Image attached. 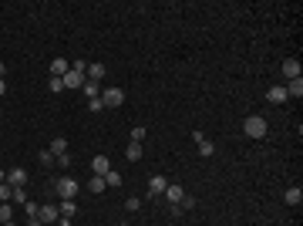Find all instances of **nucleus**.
I'll list each match as a JSON object with an SVG mask.
<instances>
[{
    "mask_svg": "<svg viewBox=\"0 0 303 226\" xmlns=\"http://www.w3.org/2000/svg\"><path fill=\"white\" fill-rule=\"evenodd\" d=\"M243 132H246L249 138H266L269 125H266V118H263V115H249L246 122H243Z\"/></svg>",
    "mask_w": 303,
    "mask_h": 226,
    "instance_id": "1",
    "label": "nucleus"
},
{
    "mask_svg": "<svg viewBox=\"0 0 303 226\" xmlns=\"http://www.w3.org/2000/svg\"><path fill=\"white\" fill-rule=\"evenodd\" d=\"M54 192H57V199H75L77 192H81V186H77V179H71V176H61L54 182Z\"/></svg>",
    "mask_w": 303,
    "mask_h": 226,
    "instance_id": "2",
    "label": "nucleus"
},
{
    "mask_svg": "<svg viewBox=\"0 0 303 226\" xmlns=\"http://www.w3.org/2000/svg\"><path fill=\"white\" fill-rule=\"evenodd\" d=\"M101 105L105 108H121L125 105V91L121 88H101Z\"/></svg>",
    "mask_w": 303,
    "mask_h": 226,
    "instance_id": "3",
    "label": "nucleus"
},
{
    "mask_svg": "<svg viewBox=\"0 0 303 226\" xmlns=\"http://www.w3.org/2000/svg\"><path fill=\"white\" fill-rule=\"evenodd\" d=\"M7 186H27V169H20V166H14V169H7Z\"/></svg>",
    "mask_w": 303,
    "mask_h": 226,
    "instance_id": "4",
    "label": "nucleus"
},
{
    "mask_svg": "<svg viewBox=\"0 0 303 226\" xmlns=\"http://www.w3.org/2000/svg\"><path fill=\"white\" fill-rule=\"evenodd\" d=\"M165 189H169V179H165V176H152L149 179V196H162Z\"/></svg>",
    "mask_w": 303,
    "mask_h": 226,
    "instance_id": "5",
    "label": "nucleus"
},
{
    "mask_svg": "<svg viewBox=\"0 0 303 226\" xmlns=\"http://www.w3.org/2000/svg\"><path fill=\"white\" fill-rule=\"evenodd\" d=\"M91 172H95V176L112 172V159H108V155H95V159H91Z\"/></svg>",
    "mask_w": 303,
    "mask_h": 226,
    "instance_id": "6",
    "label": "nucleus"
},
{
    "mask_svg": "<svg viewBox=\"0 0 303 226\" xmlns=\"http://www.w3.org/2000/svg\"><path fill=\"white\" fill-rule=\"evenodd\" d=\"M61 81H64V88H71V91H75V88H81V85H84V75L71 68V71H68V75L61 78Z\"/></svg>",
    "mask_w": 303,
    "mask_h": 226,
    "instance_id": "7",
    "label": "nucleus"
},
{
    "mask_svg": "<svg viewBox=\"0 0 303 226\" xmlns=\"http://www.w3.org/2000/svg\"><path fill=\"white\" fill-rule=\"evenodd\" d=\"M38 220L47 226V223H54V220H61V213H57V206H40L38 209Z\"/></svg>",
    "mask_w": 303,
    "mask_h": 226,
    "instance_id": "8",
    "label": "nucleus"
},
{
    "mask_svg": "<svg viewBox=\"0 0 303 226\" xmlns=\"http://www.w3.org/2000/svg\"><path fill=\"white\" fill-rule=\"evenodd\" d=\"M68 71H71V61H64V57H54V61H51V75L54 78H64Z\"/></svg>",
    "mask_w": 303,
    "mask_h": 226,
    "instance_id": "9",
    "label": "nucleus"
},
{
    "mask_svg": "<svg viewBox=\"0 0 303 226\" xmlns=\"http://www.w3.org/2000/svg\"><path fill=\"white\" fill-rule=\"evenodd\" d=\"M266 98H269L273 105H283V101L290 98V94H286V88H283V85H273V88L266 91Z\"/></svg>",
    "mask_w": 303,
    "mask_h": 226,
    "instance_id": "10",
    "label": "nucleus"
},
{
    "mask_svg": "<svg viewBox=\"0 0 303 226\" xmlns=\"http://www.w3.org/2000/svg\"><path fill=\"white\" fill-rule=\"evenodd\" d=\"M162 196L169 199L172 206H179V203H182V196H186V189H182V186H172V182H169V189H165Z\"/></svg>",
    "mask_w": 303,
    "mask_h": 226,
    "instance_id": "11",
    "label": "nucleus"
},
{
    "mask_svg": "<svg viewBox=\"0 0 303 226\" xmlns=\"http://www.w3.org/2000/svg\"><path fill=\"white\" fill-rule=\"evenodd\" d=\"M283 203H290V206H300V203H303V189H300V186H290V189L283 192Z\"/></svg>",
    "mask_w": 303,
    "mask_h": 226,
    "instance_id": "12",
    "label": "nucleus"
},
{
    "mask_svg": "<svg viewBox=\"0 0 303 226\" xmlns=\"http://www.w3.org/2000/svg\"><path fill=\"white\" fill-rule=\"evenodd\" d=\"M283 88H286V94H290V98H303V78H293V81H286Z\"/></svg>",
    "mask_w": 303,
    "mask_h": 226,
    "instance_id": "13",
    "label": "nucleus"
},
{
    "mask_svg": "<svg viewBox=\"0 0 303 226\" xmlns=\"http://www.w3.org/2000/svg\"><path fill=\"white\" fill-rule=\"evenodd\" d=\"M81 91L88 94V101H91V98H101V85H98V81H88V78H84V85H81Z\"/></svg>",
    "mask_w": 303,
    "mask_h": 226,
    "instance_id": "14",
    "label": "nucleus"
},
{
    "mask_svg": "<svg viewBox=\"0 0 303 226\" xmlns=\"http://www.w3.org/2000/svg\"><path fill=\"white\" fill-rule=\"evenodd\" d=\"M283 75H286V81H293V78H300V64L290 57V61H283Z\"/></svg>",
    "mask_w": 303,
    "mask_h": 226,
    "instance_id": "15",
    "label": "nucleus"
},
{
    "mask_svg": "<svg viewBox=\"0 0 303 226\" xmlns=\"http://www.w3.org/2000/svg\"><path fill=\"white\" fill-rule=\"evenodd\" d=\"M57 213L71 220V216H75V213H77V203H75V199H61V206H57Z\"/></svg>",
    "mask_w": 303,
    "mask_h": 226,
    "instance_id": "16",
    "label": "nucleus"
},
{
    "mask_svg": "<svg viewBox=\"0 0 303 226\" xmlns=\"http://www.w3.org/2000/svg\"><path fill=\"white\" fill-rule=\"evenodd\" d=\"M84 78H88V81H101V78H105V64H88Z\"/></svg>",
    "mask_w": 303,
    "mask_h": 226,
    "instance_id": "17",
    "label": "nucleus"
},
{
    "mask_svg": "<svg viewBox=\"0 0 303 226\" xmlns=\"http://www.w3.org/2000/svg\"><path fill=\"white\" fill-rule=\"evenodd\" d=\"M64 152H68V138H61V135H57L54 142H51V155L57 159V155H64Z\"/></svg>",
    "mask_w": 303,
    "mask_h": 226,
    "instance_id": "18",
    "label": "nucleus"
},
{
    "mask_svg": "<svg viewBox=\"0 0 303 226\" xmlns=\"http://www.w3.org/2000/svg\"><path fill=\"white\" fill-rule=\"evenodd\" d=\"M125 159H128V162H138V159H142V142H132V145L125 149Z\"/></svg>",
    "mask_w": 303,
    "mask_h": 226,
    "instance_id": "19",
    "label": "nucleus"
},
{
    "mask_svg": "<svg viewBox=\"0 0 303 226\" xmlns=\"http://www.w3.org/2000/svg\"><path fill=\"white\" fill-rule=\"evenodd\" d=\"M88 192H105V176H91L88 179Z\"/></svg>",
    "mask_w": 303,
    "mask_h": 226,
    "instance_id": "20",
    "label": "nucleus"
},
{
    "mask_svg": "<svg viewBox=\"0 0 303 226\" xmlns=\"http://www.w3.org/2000/svg\"><path fill=\"white\" fill-rule=\"evenodd\" d=\"M105 186H112V189H118V186H121V172H105Z\"/></svg>",
    "mask_w": 303,
    "mask_h": 226,
    "instance_id": "21",
    "label": "nucleus"
},
{
    "mask_svg": "<svg viewBox=\"0 0 303 226\" xmlns=\"http://www.w3.org/2000/svg\"><path fill=\"white\" fill-rule=\"evenodd\" d=\"M14 220V209H10V203H0V223H10Z\"/></svg>",
    "mask_w": 303,
    "mask_h": 226,
    "instance_id": "22",
    "label": "nucleus"
},
{
    "mask_svg": "<svg viewBox=\"0 0 303 226\" xmlns=\"http://www.w3.org/2000/svg\"><path fill=\"white\" fill-rule=\"evenodd\" d=\"M212 152H216V145H212V142H209V138H202V142H199V155H212Z\"/></svg>",
    "mask_w": 303,
    "mask_h": 226,
    "instance_id": "23",
    "label": "nucleus"
},
{
    "mask_svg": "<svg viewBox=\"0 0 303 226\" xmlns=\"http://www.w3.org/2000/svg\"><path fill=\"white\" fill-rule=\"evenodd\" d=\"M7 199H14V186L0 182V203H7Z\"/></svg>",
    "mask_w": 303,
    "mask_h": 226,
    "instance_id": "24",
    "label": "nucleus"
},
{
    "mask_svg": "<svg viewBox=\"0 0 303 226\" xmlns=\"http://www.w3.org/2000/svg\"><path fill=\"white\" fill-rule=\"evenodd\" d=\"M179 209H182V213H189V209H195V199H192V196H182V203H179Z\"/></svg>",
    "mask_w": 303,
    "mask_h": 226,
    "instance_id": "25",
    "label": "nucleus"
},
{
    "mask_svg": "<svg viewBox=\"0 0 303 226\" xmlns=\"http://www.w3.org/2000/svg\"><path fill=\"white\" fill-rule=\"evenodd\" d=\"M125 209H128V213H138V209H142V199H125Z\"/></svg>",
    "mask_w": 303,
    "mask_h": 226,
    "instance_id": "26",
    "label": "nucleus"
},
{
    "mask_svg": "<svg viewBox=\"0 0 303 226\" xmlns=\"http://www.w3.org/2000/svg\"><path fill=\"white\" fill-rule=\"evenodd\" d=\"M47 88H51V91H64V81L51 75V81H47Z\"/></svg>",
    "mask_w": 303,
    "mask_h": 226,
    "instance_id": "27",
    "label": "nucleus"
},
{
    "mask_svg": "<svg viewBox=\"0 0 303 226\" xmlns=\"http://www.w3.org/2000/svg\"><path fill=\"white\" fill-rule=\"evenodd\" d=\"M14 199H17L20 206H24V203H27V189H24V186H17V189H14Z\"/></svg>",
    "mask_w": 303,
    "mask_h": 226,
    "instance_id": "28",
    "label": "nucleus"
},
{
    "mask_svg": "<svg viewBox=\"0 0 303 226\" xmlns=\"http://www.w3.org/2000/svg\"><path fill=\"white\" fill-rule=\"evenodd\" d=\"M38 159H40V166H51V162H54V155H51V149H44V152L38 155Z\"/></svg>",
    "mask_w": 303,
    "mask_h": 226,
    "instance_id": "29",
    "label": "nucleus"
},
{
    "mask_svg": "<svg viewBox=\"0 0 303 226\" xmlns=\"http://www.w3.org/2000/svg\"><path fill=\"white\" fill-rule=\"evenodd\" d=\"M142 138H145V129H142V125H135V129H132V142H142Z\"/></svg>",
    "mask_w": 303,
    "mask_h": 226,
    "instance_id": "30",
    "label": "nucleus"
},
{
    "mask_svg": "<svg viewBox=\"0 0 303 226\" xmlns=\"http://www.w3.org/2000/svg\"><path fill=\"white\" fill-rule=\"evenodd\" d=\"M54 162H57V166H61V169H68V166H71V155H68V152H64V155H57Z\"/></svg>",
    "mask_w": 303,
    "mask_h": 226,
    "instance_id": "31",
    "label": "nucleus"
},
{
    "mask_svg": "<svg viewBox=\"0 0 303 226\" xmlns=\"http://www.w3.org/2000/svg\"><path fill=\"white\" fill-rule=\"evenodd\" d=\"M88 108H91V112H105V105H101V98H91V101H88Z\"/></svg>",
    "mask_w": 303,
    "mask_h": 226,
    "instance_id": "32",
    "label": "nucleus"
},
{
    "mask_svg": "<svg viewBox=\"0 0 303 226\" xmlns=\"http://www.w3.org/2000/svg\"><path fill=\"white\" fill-rule=\"evenodd\" d=\"M24 209H27V216H38V203H31V199H27V203H24Z\"/></svg>",
    "mask_w": 303,
    "mask_h": 226,
    "instance_id": "33",
    "label": "nucleus"
},
{
    "mask_svg": "<svg viewBox=\"0 0 303 226\" xmlns=\"http://www.w3.org/2000/svg\"><path fill=\"white\" fill-rule=\"evenodd\" d=\"M27 226H44V223H40L38 216H31V220H27Z\"/></svg>",
    "mask_w": 303,
    "mask_h": 226,
    "instance_id": "34",
    "label": "nucleus"
},
{
    "mask_svg": "<svg viewBox=\"0 0 303 226\" xmlns=\"http://www.w3.org/2000/svg\"><path fill=\"white\" fill-rule=\"evenodd\" d=\"M3 91H7V81H3V78H0V94H3Z\"/></svg>",
    "mask_w": 303,
    "mask_h": 226,
    "instance_id": "35",
    "label": "nucleus"
},
{
    "mask_svg": "<svg viewBox=\"0 0 303 226\" xmlns=\"http://www.w3.org/2000/svg\"><path fill=\"white\" fill-rule=\"evenodd\" d=\"M3 75H7V64H0V78H3Z\"/></svg>",
    "mask_w": 303,
    "mask_h": 226,
    "instance_id": "36",
    "label": "nucleus"
},
{
    "mask_svg": "<svg viewBox=\"0 0 303 226\" xmlns=\"http://www.w3.org/2000/svg\"><path fill=\"white\" fill-rule=\"evenodd\" d=\"M0 182H7V172H3V169H0Z\"/></svg>",
    "mask_w": 303,
    "mask_h": 226,
    "instance_id": "37",
    "label": "nucleus"
},
{
    "mask_svg": "<svg viewBox=\"0 0 303 226\" xmlns=\"http://www.w3.org/2000/svg\"><path fill=\"white\" fill-rule=\"evenodd\" d=\"M0 226H14V220H10V223H0Z\"/></svg>",
    "mask_w": 303,
    "mask_h": 226,
    "instance_id": "38",
    "label": "nucleus"
},
{
    "mask_svg": "<svg viewBox=\"0 0 303 226\" xmlns=\"http://www.w3.org/2000/svg\"><path fill=\"white\" fill-rule=\"evenodd\" d=\"M118 226H128V223H118Z\"/></svg>",
    "mask_w": 303,
    "mask_h": 226,
    "instance_id": "39",
    "label": "nucleus"
}]
</instances>
